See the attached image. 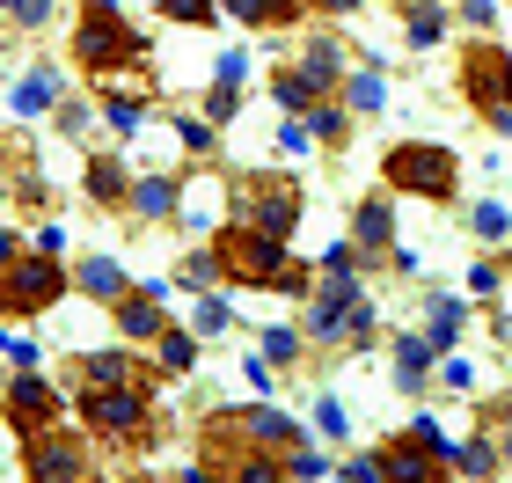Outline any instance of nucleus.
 I'll use <instances>...</instances> for the list:
<instances>
[{"instance_id":"f257e3e1","label":"nucleus","mask_w":512,"mask_h":483,"mask_svg":"<svg viewBox=\"0 0 512 483\" xmlns=\"http://www.w3.org/2000/svg\"><path fill=\"white\" fill-rule=\"evenodd\" d=\"M213 249H220V271L227 286H264V293H315V271L293 257L286 235H264V227H249L227 213L213 227Z\"/></svg>"},{"instance_id":"f03ea898","label":"nucleus","mask_w":512,"mask_h":483,"mask_svg":"<svg viewBox=\"0 0 512 483\" xmlns=\"http://www.w3.org/2000/svg\"><path fill=\"white\" fill-rule=\"evenodd\" d=\"M66 52L81 59V74L110 81V74H139V59H147L154 44L139 37L118 8H81V22H74V44H66Z\"/></svg>"},{"instance_id":"7ed1b4c3","label":"nucleus","mask_w":512,"mask_h":483,"mask_svg":"<svg viewBox=\"0 0 512 483\" xmlns=\"http://www.w3.org/2000/svg\"><path fill=\"white\" fill-rule=\"evenodd\" d=\"M81 425L103 447H139L154 432V388L147 381H110V388H81Z\"/></svg>"},{"instance_id":"20e7f679","label":"nucleus","mask_w":512,"mask_h":483,"mask_svg":"<svg viewBox=\"0 0 512 483\" xmlns=\"http://www.w3.org/2000/svg\"><path fill=\"white\" fill-rule=\"evenodd\" d=\"M381 176H388V191L432 198V205H454V191H461L454 147H432V140H395V147L381 154Z\"/></svg>"},{"instance_id":"39448f33","label":"nucleus","mask_w":512,"mask_h":483,"mask_svg":"<svg viewBox=\"0 0 512 483\" xmlns=\"http://www.w3.org/2000/svg\"><path fill=\"white\" fill-rule=\"evenodd\" d=\"M66 286H74V271H66L59 257H44V249H30V257L0 264V322H30V315H52L66 301Z\"/></svg>"},{"instance_id":"423d86ee","label":"nucleus","mask_w":512,"mask_h":483,"mask_svg":"<svg viewBox=\"0 0 512 483\" xmlns=\"http://www.w3.org/2000/svg\"><path fill=\"white\" fill-rule=\"evenodd\" d=\"M461 96H469V110L498 132V140H512V52L505 44L483 37V44L461 52Z\"/></svg>"},{"instance_id":"0eeeda50","label":"nucleus","mask_w":512,"mask_h":483,"mask_svg":"<svg viewBox=\"0 0 512 483\" xmlns=\"http://www.w3.org/2000/svg\"><path fill=\"white\" fill-rule=\"evenodd\" d=\"M300 205H308V191H300V176H286V169H256V176L235 183V220L264 227V235H286L293 242Z\"/></svg>"},{"instance_id":"6e6552de","label":"nucleus","mask_w":512,"mask_h":483,"mask_svg":"<svg viewBox=\"0 0 512 483\" xmlns=\"http://www.w3.org/2000/svg\"><path fill=\"white\" fill-rule=\"evenodd\" d=\"M0 418H8L15 440H30V432H52L66 425V396L52 381H37L30 366H15V381H8V396H0Z\"/></svg>"},{"instance_id":"1a4fd4ad","label":"nucleus","mask_w":512,"mask_h":483,"mask_svg":"<svg viewBox=\"0 0 512 483\" xmlns=\"http://www.w3.org/2000/svg\"><path fill=\"white\" fill-rule=\"evenodd\" d=\"M22 476H30V483H81L88 476V447L66 425L30 432V440H22Z\"/></svg>"},{"instance_id":"9d476101","label":"nucleus","mask_w":512,"mask_h":483,"mask_svg":"<svg viewBox=\"0 0 512 483\" xmlns=\"http://www.w3.org/2000/svg\"><path fill=\"white\" fill-rule=\"evenodd\" d=\"M381 476L388 483H439V476H447V454H439L425 432H403V440L381 447Z\"/></svg>"},{"instance_id":"9b49d317","label":"nucleus","mask_w":512,"mask_h":483,"mask_svg":"<svg viewBox=\"0 0 512 483\" xmlns=\"http://www.w3.org/2000/svg\"><path fill=\"white\" fill-rule=\"evenodd\" d=\"M81 191H88V205H103V213H125V205H132V169L118 154H96L81 169Z\"/></svg>"},{"instance_id":"f8f14e48","label":"nucleus","mask_w":512,"mask_h":483,"mask_svg":"<svg viewBox=\"0 0 512 483\" xmlns=\"http://www.w3.org/2000/svg\"><path fill=\"white\" fill-rule=\"evenodd\" d=\"M352 242H359V257H388L395 249V198H359Z\"/></svg>"},{"instance_id":"ddd939ff","label":"nucleus","mask_w":512,"mask_h":483,"mask_svg":"<svg viewBox=\"0 0 512 483\" xmlns=\"http://www.w3.org/2000/svg\"><path fill=\"white\" fill-rule=\"evenodd\" d=\"M388 344H395V381H403V396H425L439 344H432L425 330H403V337H388Z\"/></svg>"},{"instance_id":"4468645a","label":"nucleus","mask_w":512,"mask_h":483,"mask_svg":"<svg viewBox=\"0 0 512 483\" xmlns=\"http://www.w3.org/2000/svg\"><path fill=\"white\" fill-rule=\"evenodd\" d=\"M74 381L81 388H110V381H147V374H139L132 344H118V352H74Z\"/></svg>"},{"instance_id":"2eb2a0df","label":"nucleus","mask_w":512,"mask_h":483,"mask_svg":"<svg viewBox=\"0 0 512 483\" xmlns=\"http://www.w3.org/2000/svg\"><path fill=\"white\" fill-rule=\"evenodd\" d=\"M110 315H118V337H125V344H154L161 330H169V315H161V293H125Z\"/></svg>"},{"instance_id":"dca6fc26","label":"nucleus","mask_w":512,"mask_h":483,"mask_svg":"<svg viewBox=\"0 0 512 483\" xmlns=\"http://www.w3.org/2000/svg\"><path fill=\"white\" fill-rule=\"evenodd\" d=\"M176 205H183V176H132V213L139 220H176Z\"/></svg>"},{"instance_id":"f3484780","label":"nucleus","mask_w":512,"mask_h":483,"mask_svg":"<svg viewBox=\"0 0 512 483\" xmlns=\"http://www.w3.org/2000/svg\"><path fill=\"white\" fill-rule=\"evenodd\" d=\"M242 432H249L256 447H271V454L300 447V425H293V418H286L278 403H249V410H242Z\"/></svg>"},{"instance_id":"a211bd4d","label":"nucleus","mask_w":512,"mask_h":483,"mask_svg":"<svg viewBox=\"0 0 512 483\" xmlns=\"http://www.w3.org/2000/svg\"><path fill=\"white\" fill-rule=\"evenodd\" d=\"M300 74H308V88H315V96L344 88V44H337V37H315V44H300Z\"/></svg>"},{"instance_id":"6ab92c4d","label":"nucleus","mask_w":512,"mask_h":483,"mask_svg":"<svg viewBox=\"0 0 512 483\" xmlns=\"http://www.w3.org/2000/svg\"><path fill=\"white\" fill-rule=\"evenodd\" d=\"M74 286L88 293V301H103V308H118L125 293H132V279H125V264H110V257H81V271H74Z\"/></svg>"},{"instance_id":"aec40b11","label":"nucleus","mask_w":512,"mask_h":483,"mask_svg":"<svg viewBox=\"0 0 512 483\" xmlns=\"http://www.w3.org/2000/svg\"><path fill=\"white\" fill-rule=\"evenodd\" d=\"M15 118H37V110H59V66L52 59H44V66H30V74H22L15 81Z\"/></svg>"},{"instance_id":"412c9836","label":"nucleus","mask_w":512,"mask_h":483,"mask_svg":"<svg viewBox=\"0 0 512 483\" xmlns=\"http://www.w3.org/2000/svg\"><path fill=\"white\" fill-rule=\"evenodd\" d=\"M403 8V37H410V52H432L439 37H447V8L439 0H395Z\"/></svg>"},{"instance_id":"4be33fe9","label":"nucleus","mask_w":512,"mask_h":483,"mask_svg":"<svg viewBox=\"0 0 512 483\" xmlns=\"http://www.w3.org/2000/svg\"><path fill=\"white\" fill-rule=\"evenodd\" d=\"M461 315H469V308H461L454 293H425V337L439 344V359L454 352V337H461Z\"/></svg>"},{"instance_id":"5701e85b","label":"nucleus","mask_w":512,"mask_h":483,"mask_svg":"<svg viewBox=\"0 0 512 483\" xmlns=\"http://www.w3.org/2000/svg\"><path fill=\"white\" fill-rule=\"evenodd\" d=\"M447 476H498V440H491V432L454 440V447H447Z\"/></svg>"},{"instance_id":"b1692460","label":"nucleus","mask_w":512,"mask_h":483,"mask_svg":"<svg viewBox=\"0 0 512 483\" xmlns=\"http://www.w3.org/2000/svg\"><path fill=\"white\" fill-rule=\"evenodd\" d=\"M344 110L352 118H381V103H388V81H381V66H366V74H344Z\"/></svg>"},{"instance_id":"393cba45","label":"nucleus","mask_w":512,"mask_h":483,"mask_svg":"<svg viewBox=\"0 0 512 483\" xmlns=\"http://www.w3.org/2000/svg\"><path fill=\"white\" fill-rule=\"evenodd\" d=\"M300 118H308V132H315L322 147H344V132H352V110L330 103V96H315L308 110H300Z\"/></svg>"},{"instance_id":"a878e982","label":"nucleus","mask_w":512,"mask_h":483,"mask_svg":"<svg viewBox=\"0 0 512 483\" xmlns=\"http://www.w3.org/2000/svg\"><path fill=\"white\" fill-rule=\"evenodd\" d=\"M176 286H183V293H213V286H227V271H220V249H191V257L176 264Z\"/></svg>"},{"instance_id":"bb28decb","label":"nucleus","mask_w":512,"mask_h":483,"mask_svg":"<svg viewBox=\"0 0 512 483\" xmlns=\"http://www.w3.org/2000/svg\"><path fill=\"white\" fill-rule=\"evenodd\" d=\"M154 344H161V366H169V374H191V366H198V330H176V322H169Z\"/></svg>"},{"instance_id":"cd10ccee","label":"nucleus","mask_w":512,"mask_h":483,"mask_svg":"<svg viewBox=\"0 0 512 483\" xmlns=\"http://www.w3.org/2000/svg\"><path fill=\"white\" fill-rule=\"evenodd\" d=\"M271 96H278V110H293V118H300V110L315 103V88H308L300 66H278V74H271Z\"/></svg>"},{"instance_id":"c85d7f7f","label":"nucleus","mask_w":512,"mask_h":483,"mask_svg":"<svg viewBox=\"0 0 512 483\" xmlns=\"http://www.w3.org/2000/svg\"><path fill=\"white\" fill-rule=\"evenodd\" d=\"M469 235H483V242H512V213L498 198H483V205H469Z\"/></svg>"},{"instance_id":"c756f323","label":"nucleus","mask_w":512,"mask_h":483,"mask_svg":"<svg viewBox=\"0 0 512 483\" xmlns=\"http://www.w3.org/2000/svg\"><path fill=\"white\" fill-rule=\"evenodd\" d=\"M256 344H264V359H271V366H300V352H308V337L286 330V322H278V330H264Z\"/></svg>"},{"instance_id":"7c9ffc66","label":"nucleus","mask_w":512,"mask_h":483,"mask_svg":"<svg viewBox=\"0 0 512 483\" xmlns=\"http://www.w3.org/2000/svg\"><path fill=\"white\" fill-rule=\"evenodd\" d=\"M205 118H213V125H235V118H242V81H213V88H205Z\"/></svg>"},{"instance_id":"2f4dec72","label":"nucleus","mask_w":512,"mask_h":483,"mask_svg":"<svg viewBox=\"0 0 512 483\" xmlns=\"http://www.w3.org/2000/svg\"><path fill=\"white\" fill-rule=\"evenodd\" d=\"M191 301H198V308H191V330H198V337H220L227 322H235V315H227V301H220V293H191Z\"/></svg>"},{"instance_id":"473e14b6","label":"nucleus","mask_w":512,"mask_h":483,"mask_svg":"<svg viewBox=\"0 0 512 483\" xmlns=\"http://www.w3.org/2000/svg\"><path fill=\"white\" fill-rule=\"evenodd\" d=\"M176 140H183V147H191V154L205 161V154L220 147V125H213V118H176Z\"/></svg>"},{"instance_id":"72a5a7b5","label":"nucleus","mask_w":512,"mask_h":483,"mask_svg":"<svg viewBox=\"0 0 512 483\" xmlns=\"http://www.w3.org/2000/svg\"><path fill=\"white\" fill-rule=\"evenodd\" d=\"M330 469H337V462H330L322 447H308V440H300V447H286V476H315V483H322Z\"/></svg>"},{"instance_id":"f704fd0d","label":"nucleus","mask_w":512,"mask_h":483,"mask_svg":"<svg viewBox=\"0 0 512 483\" xmlns=\"http://www.w3.org/2000/svg\"><path fill=\"white\" fill-rule=\"evenodd\" d=\"M300 15H308V0H256V30H286Z\"/></svg>"},{"instance_id":"c9c22d12","label":"nucleus","mask_w":512,"mask_h":483,"mask_svg":"<svg viewBox=\"0 0 512 483\" xmlns=\"http://www.w3.org/2000/svg\"><path fill=\"white\" fill-rule=\"evenodd\" d=\"M52 15H59V0H8V22H15V30H44Z\"/></svg>"},{"instance_id":"e433bc0d","label":"nucleus","mask_w":512,"mask_h":483,"mask_svg":"<svg viewBox=\"0 0 512 483\" xmlns=\"http://www.w3.org/2000/svg\"><path fill=\"white\" fill-rule=\"evenodd\" d=\"M161 15H169V22H198V30H205V22L220 15V0H161Z\"/></svg>"},{"instance_id":"4c0bfd02","label":"nucleus","mask_w":512,"mask_h":483,"mask_svg":"<svg viewBox=\"0 0 512 483\" xmlns=\"http://www.w3.org/2000/svg\"><path fill=\"white\" fill-rule=\"evenodd\" d=\"M337 476L344 483H388L381 476V454H352V462H337Z\"/></svg>"},{"instance_id":"58836bf2","label":"nucleus","mask_w":512,"mask_h":483,"mask_svg":"<svg viewBox=\"0 0 512 483\" xmlns=\"http://www.w3.org/2000/svg\"><path fill=\"white\" fill-rule=\"evenodd\" d=\"M0 359H8V366H37V344H30V337H15L8 322H0Z\"/></svg>"},{"instance_id":"ea45409f","label":"nucleus","mask_w":512,"mask_h":483,"mask_svg":"<svg viewBox=\"0 0 512 483\" xmlns=\"http://www.w3.org/2000/svg\"><path fill=\"white\" fill-rule=\"evenodd\" d=\"M88 125H96V110H88V103H66V96H59V132H66V140H81Z\"/></svg>"},{"instance_id":"a19ab883","label":"nucleus","mask_w":512,"mask_h":483,"mask_svg":"<svg viewBox=\"0 0 512 483\" xmlns=\"http://www.w3.org/2000/svg\"><path fill=\"white\" fill-rule=\"evenodd\" d=\"M308 147H315L308 118H286V125H278V154H308Z\"/></svg>"},{"instance_id":"79ce46f5","label":"nucleus","mask_w":512,"mask_h":483,"mask_svg":"<svg viewBox=\"0 0 512 483\" xmlns=\"http://www.w3.org/2000/svg\"><path fill=\"white\" fill-rule=\"evenodd\" d=\"M483 418H498V462H512V403H483Z\"/></svg>"},{"instance_id":"37998d69","label":"nucleus","mask_w":512,"mask_h":483,"mask_svg":"<svg viewBox=\"0 0 512 483\" xmlns=\"http://www.w3.org/2000/svg\"><path fill=\"white\" fill-rule=\"evenodd\" d=\"M315 425H322V440H344V432H352V418H344V410H337L330 396L315 403Z\"/></svg>"},{"instance_id":"c03bdc74","label":"nucleus","mask_w":512,"mask_h":483,"mask_svg":"<svg viewBox=\"0 0 512 483\" xmlns=\"http://www.w3.org/2000/svg\"><path fill=\"white\" fill-rule=\"evenodd\" d=\"M498 286H505V271H498V264H476V271H469V293H476V301H491Z\"/></svg>"},{"instance_id":"a18cd8bd","label":"nucleus","mask_w":512,"mask_h":483,"mask_svg":"<svg viewBox=\"0 0 512 483\" xmlns=\"http://www.w3.org/2000/svg\"><path fill=\"white\" fill-rule=\"evenodd\" d=\"M461 22H469V30H491V22H498V0H461Z\"/></svg>"},{"instance_id":"49530a36","label":"nucleus","mask_w":512,"mask_h":483,"mask_svg":"<svg viewBox=\"0 0 512 483\" xmlns=\"http://www.w3.org/2000/svg\"><path fill=\"white\" fill-rule=\"evenodd\" d=\"M15 198L22 205H52V183H44V176H15Z\"/></svg>"},{"instance_id":"de8ad7c7","label":"nucleus","mask_w":512,"mask_h":483,"mask_svg":"<svg viewBox=\"0 0 512 483\" xmlns=\"http://www.w3.org/2000/svg\"><path fill=\"white\" fill-rule=\"evenodd\" d=\"M322 271H359V242H337V249H322Z\"/></svg>"},{"instance_id":"09e8293b","label":"nucleus","mask_w":512,"mask_h":483,"mask_svg":"<svg viewBox=\"0 0 512 483\" xmlns=\"http://www.w3.org/2000/svg\"><path fill=\"white\" fill-rule=\"evenodd\" d=\"M37 249H44V257H59V249H66V227L44 220V227H37Z\"/></svg>"},{"instance_id":"8fccbe9b","label":"nucleus","mask_w":512,"mask_h":483,"mask_svg":"<svg viewBox=\"0 0 512 483\" xmlns=\"http://www.w3.org/2000/svg\"><path fill=\"white\" fill-rule=\"evenodd\" d=\"M242 374H249V388H256V396H264V388H271V374H278V366H271V359H249V366H242Z\"/></svg>"},{"instance_id":"3c124183","label":"nucleus","mask_w":512,"mask_h":483,"mask_svg":"<svg viewBox=\"0 0 512 483\" xmlns=\"http://www.w3.org/2000/svg\"><path fill=\"white\" fill-rule=\"evenodd\" d=\"M249 74V52H220V81H242Z\"/></svg>"},{"instance_id":"603ef678","label":"nucleus","mask_w":512,"mask_h":483,"mask_svg":"<svg viewBox=\"0 0 512 483\" xmlns=\"http://www.w3.org/2000/svg\"><path fill=\"white\" fill-rule=\"evenodd\" d=\"M308 8H322V15H359L366 0H308Z\"/></svg>"},{"instance_id":"864d4df0","label":"nucleus","mask_w":512,"mask_h":483,"mask_svg":"<svg viewBox=\"0 0 512 483\" xmlns=\"http://www.w3.org/2000/svg\"><path fill=\"white\" fill-rule=\"evenodd\" d=\"M22 257V235H15V227H0V264H15Z\"/></svg>"},{"instance_id":"5fc2aeb1","label":"nucleus","mask_w":512,"mask_h":483,"mask_svg":"<svg viewBox=\"0 0 512 483\" xmlns=\"http://www.w3.org/2000/svg\"><path fill=\"white\" fill-rule=\"evenodd\" d=\"M220 8L235 15V22H249V30H256V0H220Z\"/></svg>"},{"instance_id":"6e6d98bb","label":"nucleus","mask_w":512,"mask_h":483,"mask_svg":"<svg viewBox=\"0 0 512 483\" xmlns=\"http://www.w3.org/2000/svg\"><path fill=\"white\" fill-rule=\"evenodd\" d=\"M81 8H118V0H81Z\"/></svg>"},{"instance_id":"4d7b16f0","label":"nucleus","mask_w":512,"mask_h":483,"mask_svg":"<svg viewBox=\"0 0 512 483\" xmlns=\"http://www.w3.org/2000/svg\"><path fill=\"white\" fill-rule=\"evenodd\" d=\"M0 396H8V366H0Z\"/></svg>"},{"instance_id":"13d9d810","label":"nucleus","mask_w":512,"mask_h":483,"mask_svg":"<svg viewBox=\"0 0 512 483\" xmlns=\"http://www.w3.org/2000/svg\"><path fill=\"white\" fill-rule=\"evenodd\" d=\"M0 8H8V0H0Z\"/></svg>"}]
</instances>
